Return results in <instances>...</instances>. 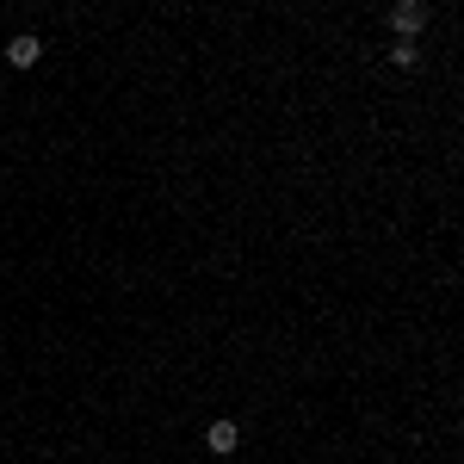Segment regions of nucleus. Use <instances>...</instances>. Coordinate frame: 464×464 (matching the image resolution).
<instances>
[{"mask_svg":"<svg viewBox=\"0 0 464 464\" xmlns=\"http://www.w3.org/2000/svg\"><path fill=\"white\" fill-rule=\"evenodd\" d=\"M205 446H211V452H236V446H242V428H236V421H211Z\"/></svg>","mask_w":464,"mask_h":464,"instance_id":"7ed1b4c3","label":"nucleus"},{"mask_svg":"<svg viewBox=\"0 0 464 464\" xmlns=\"http://www.w3.org/2000/svg\"><path fill=\"white\" fill-rule=\"evenodd\" d=\"M415 56H421L415 37H396V44H391V63H402V69H415Z\"/></svg>","mask_w":464,"mask_h":464,"instance_id":"20e7f679","label":"nucleus"},{"mask_svg":"<svg viewBox=\"0 0 464 464\" xmlns=\"http://www.w3.org/2000/svg\"><path fill=\"white\" fill-rule=\"evenodd\" d=\"M37 56H44V37H13V44H6V63H13V69H32Z\"/></svg>","mask_w":464,"mask_h":464,"instance_id":"f03ea898","label":"nucleus"},{"mask_svg":"<svg viewBox=\"0 0 464 464\" xmlns=\"http://www.w3.org/2000/svg\"><path fill=\"white\" fill-rule=\"evenodd\" d=\"M421 25H428V6H421V0H396L391 6V32L396 37H415Z\"/></svg>","mask_w":464,"mask_h":464,"instance_id":"f257e3e1","label":"nucleus"}]
</instances>
